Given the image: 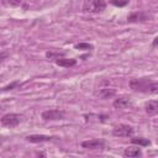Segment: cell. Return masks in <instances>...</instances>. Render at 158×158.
Segmentation results:
<instances>
[{
  "instance_id": "cell-6",
  "label": "cell",
  "mask_w": 158,
  "mask_h": 158,
  "mask_svg": "<svg viewBox=\"0 0 158 158\" xmlns=\"http://www.w3.org/2000/svg\"><path fill=\"white\" fill-rule=\"evenodd\" d=\"M81 147L86 149H104L105 148V141L99 138H93L88 141L81 142Z\"/></svg>"
},
{
  "instance_id": "cell-10",
  "label": "cell",
  "mask_w": 158,
  "mask_h": 158,
  "mask_svg": "<svg viewBox=\"0 0 158 158\" xmlns=\"http://www.w3.org/2000/svg\"><path fill=\"white\" fill-rule=\"evenodd\" d=\"M57 65L59 67H63V68H70V67H74L77 64V59L74 58H65V57H60L58 59L54 60Z\"/></svg>"
},
{
  "instance_id": "cell-16",
  "label": "cell",
  "mask_w": 158,
  "mask_h": 158,
  "mask_svg": "<svg viewBox=\"0 0 158 158\" xmlns=\"http://www.w3.org/2000/svg\"><path fill=\"white\" fill-rule=\"evenodd\" d=\"M22 84V81H20V80H15V81H11L10 84H7V85H5L4 88H2V91H9V90H14V89H16L17 86H20Z\"/></svg>"
},
{
  "instance_id": "cell-2",
  "label": "cell",
  "mask_w": 158,
  "mask_h": 158,
  "mask_svg": "<svg viewBox=\"0 0 158 158\" xmlns=\"http://www.w3.org/2000/svg\"><path fill=\"white\" fill-rule=\"evenodd\" d=\"M106 7L105 0H84L83 11L84 12H101Z\"/></svg>"
},
{
  "instance_id": "cell-1",
  "label": "cell",
  "mask_w": 158,
  "mask_h": 158,
  "mask_svg": "<svg viewBox=\"0 0 158 158\" xmlns=\"http://www.w3.org/2000/svg\"><path fill=\"white\" fill-rule=\"evenodd\" d=\"M130 88L135 91H141L144 94H158V81L149 79H132L130 81Z\"/></svg>"
},
{
  "instance_id": "cell-5",
  "label": "cell",
  "mask_w": 158,
  "mask_h": 158,
  "mask_svg": "<svg viewBox=\"0 0 158 158\" xmlns=\"http://www.w3.org/2000/svg\"><path fill=\"white\" fill-rule=\"evenodd\" d=\"M132 133H133V127L130 125H125V123L117 125L112 130V135L115 137H130L132 136Z\"/></svg>"
},
{
  "instance_id": "cell-13",
  "label": "cell",
  "mask_w": 158,
  "mask_h": 158,
  "mask_svg": "<svg viewBox=\"0 0 158 158\" xmlns=\"http://www.w3.org/2000/svg\"><path fill=\"white\" fill-rule=\"evenodd\" d=\"M115 94H116V91H115L114 89H109V88L100 89L99 91L95 93V95L99 96L100 99H109V98H112Z\"/></svg>"
},
{
  "instance_id": "cell-20",
  "label": "cell",
  "mask_w": 158,
  "mask_h": 158,
  "mask_svg": "<svg viewBox=\"0 0 158 158\" xmlns=\"http://www.w3.org/2000/svg\"><path fill=\"white\" fill-rule=\"evenodd\" d=\"M152 46H153V47H157V46H158V36L152 41Z\"/></svg>"
},
{
  "instance_id": "cell-15",
  "label": "cell",
  "mask_w": 158,
  "mask_h": 158,
  "mask_svg": "<svg viewBox=\"0 0 158 158\" xmlns=\"http://www.w3.org/2000/svg\"><path fill=\"white\" fill-rule=\"evenodd\" d=\"M64 56H65V52H60V51H48L46 53V57L48 59H53V60H56L60 57H64Z\"/></svg>"
},
{
  "instance_id": "cell-7",
  "label": "cell",
  "mask_w": 158,
  "mask_h": 158,
  "mask_svg": "<svg viewBox=\"0 0 158 158\" xmlns=\"http://www.w3.org/2000/svg\"><path fill=\"white\" fill-rule=\"evenodd\" d=\"M149 19H151V16L144 11H135L127 16L128 22H144Z\"/></svg>"
},
{
  "instance_id": "cell-17",
  "label": "cell",
  "mask_w": 158,
  "mask_h": 158,
  "mask_svg": "<svg viewBox=\"0 0 158 158\" xmlns=\"http://www.w3.org/2000/svg\"><path fill=\"white\" fill-rule=\"evenodd\" d=\"M21 2L22 0H2V4L9 7H17L21 5Z\"/></svg>"
},
{
  "instance_id": "cell-9",
  "label": "cell",
  "mask_w": 158,
  "mask_h": 158,
  "mask_svg": "<svg viewBox=\"0 0 158 158\" xmlns=\"http://www.w3.org/2000/svg\"><path fill=\"white\" fill-rule=\"evenodd\" d=\"M112 105H114V107H116V109H126V107H128V106L132 105V101H131L130 98L121 96V98L115 99L114 102H112Z\"/></svg>"
},
{
  "instance_id": "cell-4",
  "label": "cell",
  "mask_w": 158,
  "mask_h": 158,
  "mask_svg": "<svg viewBox=\"0 0 158 158\" xmlns=\"http://www.w3.org/2000/svg\"><path fill=\"white\" fill-rule=\"evenodd\" d=\"M64 116V111L63 110H58V109H51V110H46L41 114V117L44 121H58L62 120Z\"/></svg>"
},
{
  "instance_id": "cell-14",
  "label": "cell",
  "mask_w": 158,
  "mask_h": 158,
  "mask_svg": "<svg viewBox=\"0 0 158 158\" xmlns=\"http://www.w3.org/2000/svg\"><path fill=\"white\" fill-rule=\"evenodd\" d=\"M131 143L141 146V147H147L151 144V141L148 138H144V137H135V138H131Z\"/></svg>"
},
{
  "instance_id": "cell-8",
  "label": "cell",
  "mask_w": 158,
  "mask_h": 158,
  "mask_svg": "<svg viewBox=\"0 0 158 158\" xmlns=\"http://www.w3.org/2000/svg\"><path fill=\"white\" fill-rule=\"evenodd\" d=\"M54 137L52 136H46V135H30L26 137V141L27 142H31V143H42V142H48V141H52Z\"/></svg>"
},
{
  "instance_id": "cell-3",
  "label": "cell",
  "mask_w": 158,
  "mask_h": 158,
  "mask_svg": "<svg viewBox=\"0 0 158 158\" xmlns=\"http://www.w3.org/2000/svg\"><path fill=\"white\" fill-rule=\"evenodd\" d=\"M21 121H22V115L20 114H6L1 117V125L9 128L16 127Z\"/></svg>"
},
{
  "instance_id": "cell-12",
  "label": "cell",
  "mask_w": 158,
  "mask_h": 158,
  "mask_svg": "<svg viewBox=\"0 0 158 158\" xmlns=\"http://www.w3.org/2000/svg\"><path fill=\"white\" fill-rule=\"evenodd\" d=\"M123 156L128 158H136V157L142 156V151L138 147H128L123 151Z\"/></svg>"
},
{
  "instance_id": "cell-11",
  "label": "cell",
  "mask_w": 158,
  "mask_h": 158,
  "mask_svg": "<svg viewBox=\"0 0 158 158\" xmlns=\"http://www.w3.org/2000/svg\"><path fill=\"white\" fill-rule=\"evenodd\" d=\"M144 110L148 115H157L158 114V100H149L144 104Z\"/></svg>"
},
{
  "instance_id": "cell-18",
  "label": "cell",
  "mask_w": 158,
  "mask_h": 158,
  "mask_svg": "<svg viewBox=\"0 0 158 158\" xmlns=\"http://www.w3.org/2000/svg\"><path fill=\"white\" fill-rule=\"evenodd\" d=\"M74 48L75 49H88V51H90V49L94 48V46L90 44V43H78V44L74 46Z\"/></svg>"
},
{
  "instance_id": "cell-19",
  "label": "cell",
  "mask_w": 158,
  "mask_h": 158,
  "mask_svg": "<svg viewBox=\"0 0 158 158\" xmlns=\"http://www.w3.org/2000/svg\"><path fill=\"white\" fill-rule=\"evenodd\" d=\"M110 4L115 5V6H118V7H122V6H126L128 4V0H109Z\"/></svg>"
}]
</instances>
